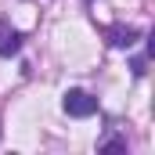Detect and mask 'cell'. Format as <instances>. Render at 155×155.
Segmentation results:
<instances>
[{
	"label": "cell",
	"mask_w": 155,
	"mask_h": 155,
	"mask_svg": "<svg viewBox=\"0 0 155 155\" xmlns=\"http://www.w3.org/2000/svg\"><path fill=\"white\" fill-rule=\"evenodd\" d=\"M141 36V29H134V25H112L108 29V43L112 47H134Z\"/></svg>",
	"instance_id": "3"
},
{
	"label": "cell",
	"mask_w": 155,
	"mask_h": 155,
	"mask_svg": "<svg viewBox=\"0 0 155 155\" xmlns=\"http://www.w3.org/2000/svg\"><path fill=\"white\" fill-rule=\"evenodd\" d=\"M61 105H65L69 116H76V119H87V116L97 112V97H90L87 90H69V94L61 97Z\"/></svg>",
	"instance_id": "1"
},
{
	"label": "cell",
	"mask_w": 155,
	"mask_h": 155,
	"mask_svg": "<svg viewBox=\"0 0 155 155\" xmlns=\"http://www.w3.org/2000/svg\"><path fill=\"white\" fill-rule=\"evenodd\" d=\"M18 47H22L18 29H11L7 22H0V58H11V54H18Z\"/></svg>",
	"instance_id": "2"
}]
</instances>
